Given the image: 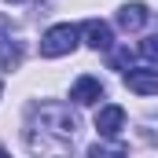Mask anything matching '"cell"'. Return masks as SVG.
<instances>
[{
    "label": "cell",
    "instance_id": "2",
    "mask_svg": "<svg viewBox=\"0 0 158 158\" xmlns=\"http://www.w3.org/2000/svg\"><path fill=\"white\" fill-rule=\"evenodd\" d=\"M81 33H85V40H88V48H96V52H107V48L114 44V30H110L103 19L81 22Z\"/></svg>",
    "mask_w": 158,
    "mask_h": 158
},
{
    "label": "cell",
    "instance_id": "12",
    "mask_svg": "<svg viewBox=\"0 0 158 158\" xmlns=\"http://www.w3.org/2000/svg\"><path fill=\"white\" fill-rule=\"evenodd\" d=\"M0 92H4V85H0Z\"/></svg>",
    "mask_w": 158,
    "mask_h": 158
},
{
    "label": "cell",
    "instance_id": "9",
    "mask_svg": "<svg viewBox=\"0 0 158 158\" xmlns=\"http://www.w3.org/2000/svg\"><path fill=\"white\" fill-rule=\"evenodd\" d=\"M147 63H158V33H147V37L140 40V48H136Z\"/></svg>",
    "mask_w": 158,
    "mask_h": 158
},
{
    "label": "cell",
    "instance_id": "11",
    "mask_svg": "<svg viewBox=\"0 0 158 158\" xmlns=\"http://www.w3.org/2000/svg\"><path fill=\"white\" fill-rule=\"evenodd\" d=\"M7 4H22V0H7Z\"/></svg>",
    "mask_w": 158,
    "mask_h": 158
},
{
    "label": "cell",
    "instance_id": "1",
    "mask_svg": "<svg viewBox=\"0 0 158 158\" xmlns=\"http://www.w3.org/2000/svg\"><path fill=\"white\" fill-rule=\"evenodd\" d=\"M77 37H81V26L59 22V26L44 30V37H40V55H44V59H59V55H70V52L77 48Z\"/></svg>",
    "mask_w": 158,
    "mask_h": 158
},
{
    "label": "cell",
    "instance_id": "5",
    "mask_svg": "<svg viewBox=\"0 0 158 158\" xmlns=\"http://www.w3.org/2000/svg\"><path fill=\"white\" fill-rule=\"evenodd\" d=\"M70 99L81 103V107H92L96 99H103V85H99L96 77H77L74 88H70Z\"/></svg>",
    "mask_w": 158,
    "mask_h": 158
},
{
    "label": "cell",
    "instance_id": "3",
    "mask_svg": "<svg viewBox=\"0 0 158 158\" xmlns=\"http://www.w3.org/2000/svg\"><path fill=\"white\" fill-rule=\"evenodd\" d=\"M125 88L136 96H158V70H129Z\"/></svg>",
    "mask_w": 158,
    "mask_h": 158
},
{
    "label": "cell",
    "instance_id": "7",
    "mask_svg": "<svg viewBox=\"0 0 158 158\" xmlns=\"http://www.w3.org/2000/svg\"><path fill=\"white\" fill-rule=\"evenodd\" d=\"M22 63V44H11V37H0V66L15 70Z\"/></svg>",
    "mask_w": 158,
    "mask_h": 158
},
{
    "label": "cell",
    "instance_id": "6",
    "mask_svg": "<svg viewBox=\"0 0 158 158\" xmlns=\"http://www.w3.org/2000/svg\"><path fill=\"white\" fill-rule=\"evenodd\" d=\"M147 19H151V11L143 4H121V11H118V26L121 30H143Z\"/></svg>",
    "mask_w": 158,
    "mask_h": 158
},
{
    "label": "cell",
    "instance_id": "10",
    "mask_svg": "<svg viewBox=\"0 0 158 158\" xmlns=\"http://www.w3.org/2000/svg\"><path fill=\"white\" fill-rule=\"evenodd\" d=\"M0 158H7V151H4V147H0Z\"/></svg>",
    "mask_w": 158,
    "mask_h": 158
},
{
    "label": "cell",
    "instance_id": "8",
    "mask_svg": "<svg viewBox=\"0 0 158 158\" xmlns=\"http://www.w3.org/2000/svg\"><path fill=\"white\" fill-rule=\"evenodd\" d=\"M88 158H129V151H125V143H92Z\"/></svg>",
    "mask_w": 158,
    "mask_h": 158
},
{
    "label": "cell",
    "instance_id": "4",
    "mask_svg": "<svg viewBox=\"0 0 158 158\" xmlns=\"http://www.w3.org/2000/svg\"><path fill=\"white\" fill-rule=\"evenodd\" d=\"M121 125H125V110H121L118 103L99 107V114H96V129H99V136H118Z\"/></svg>",
    "mask_w": 158,
    "mask_h": 158
}]
</instances>
